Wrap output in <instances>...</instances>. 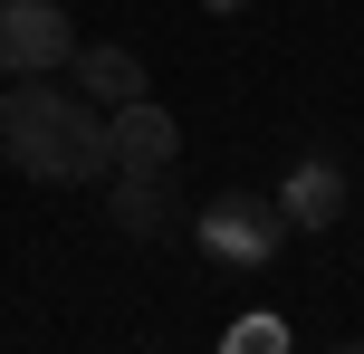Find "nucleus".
I'll return each instance as SVG.
<instances>
[{
  "label": "nucleus",
  "mask_w": 364,
  "mask_h": 354,
  "mask_svg": "<svg viewBox=\"0 0 364 354\" xmlns=\"http://www.w3.org/2000/svg\"><path fill=\"white\" fill-rule=\"evenodd\" d=\"M0 153H10L29 182H106L115 172V134L96 106H77L48 77H19L0 96Z\"/></svg>",
  "instance_id": "obj_1"
},
{
  "label": "nucleus",
  "mask_w": 364,
  "mask_h": 354,
  "mask_svg": "<svg viewBox=\"0 0 364 354\" xmlns=\"http://www.w3.org/2000/svg\"><path fill=\"white\" fill-rule=\"evenodd\" d=\"M278 201H250V192H220L211 211L192 221V240H201V259H220V268H269L278 259Z\"/></svg>",
  "instance_id": "obj_2"
},
{
  "label": "nucleus",
  "mask_w": 364,
  "mask_h": 354,
  "mask_svg": "<svg viewBox=\"0 0 364 354\" xmlns=\"http://www.w3.org/2000/svg\"><path fill=\"white\" fill-rule=\"evenodd\" d=\"M77 57V19L58 0H0V77H48Z\"/></svg>",
  "instance_id": "obj_3"
},
{
  "label": "nucleus",
  "mask_w": 364,
  "mask_h": 354,
  "mask_svg": "<svg viewBox=\"0 0 364 354\" xmlns=\"http://www.w3.org/2000/svg\"><path fill=\"white\" fill-rule=\"evenodd\" d=\"M106 134H115V172H173V163H182V125L154 106V96L106 106Z\"/></svg>",
  "instance_id": "obj_4"
},
{
  "label": "nucleus",
  "mask_w": 364,
  "mask_h": 354,
  "mask_svg": "<svg viewBox=\"0 0 364 354\" xmlns=\"http://www.w3.org/2000/svg\"><path fill=\"white\" fill-rule=\"evenodd\" d=\"M278 221H288V230H336V221H346V172H336L326 153H307V163L278 182Z\"/></svg>",
  "instance_id": "obj_5"
},
{
  "label": "nucleus",
  "mask_w": 364,
  "mask_h": 354,
  "mask_svg": "<svg viewBox=\"0 0 364 354\" xmlns=\"http://www.w3.org/2000/svg\"><path fill=\"white\" fill-rule=\"evenodd\" d=\"M68 67H77V96H87V106H134V96H154V87H144V57H134V48H115V38L77 48Z\"/></svg>",
  "instance_id": "obj_6"
},
{
  "label": "nucleus",
  "mask_w": 364,
  "mask_h": 354,
  "mask_svg": "<svg viewBox=\"0 0 364 354\" xmlns=\"http://www.w3.org/2000/svg\"><path fill=\"white\" fill-rule=\"evenodd\" d=\"M106 221L125 230V240H154V230L173 221V192H164V172H115V192H106Z\"/></svg>",
  "instance_id": "obj_7"
},
{
  "label": "nucleus",
  "mask_w": 364,
  "mask_h": 354,
  "mask_svg": "<svg viewBox=\"0 0 364 354\" xmlns=\"http://www.w3.org/2000/svg\"><path fill=\"white\" fill-rule=\"evenodd\" d=\"M220 354H288V326L278 316H240L230 336H220Z\"/></svg>",
  "instance_id": "obj_8"
},
{
  "label": "nucleus",
  "mask_w": 364,
  "mask_h": 354,
  "mask_svg": "<svg viewBox=\"0 0 364 354\" xmlns=\"http://www.w3.org/2000/svg\"><path fill=\"white\" fill-rule=\"evenodd\" d=\"M211 10H250V0H211Z\"/></svg>",
  "instance_id": "obj_9"
},
{
  "label": "nucleus",
  "mask_w": 364,
  "mask_h": 354,
  "mask_svg": "<svg viewBox=\"0 0 364 354\" xmlns=\"http://www.w3.org/2000/svg\"><path fill=\"white\" fill-rule=\"evenodd\" d=\"M336 354H364V345H336Z\"/></svg>",
  "instance_id": "obj_10"
}]
</instances>
